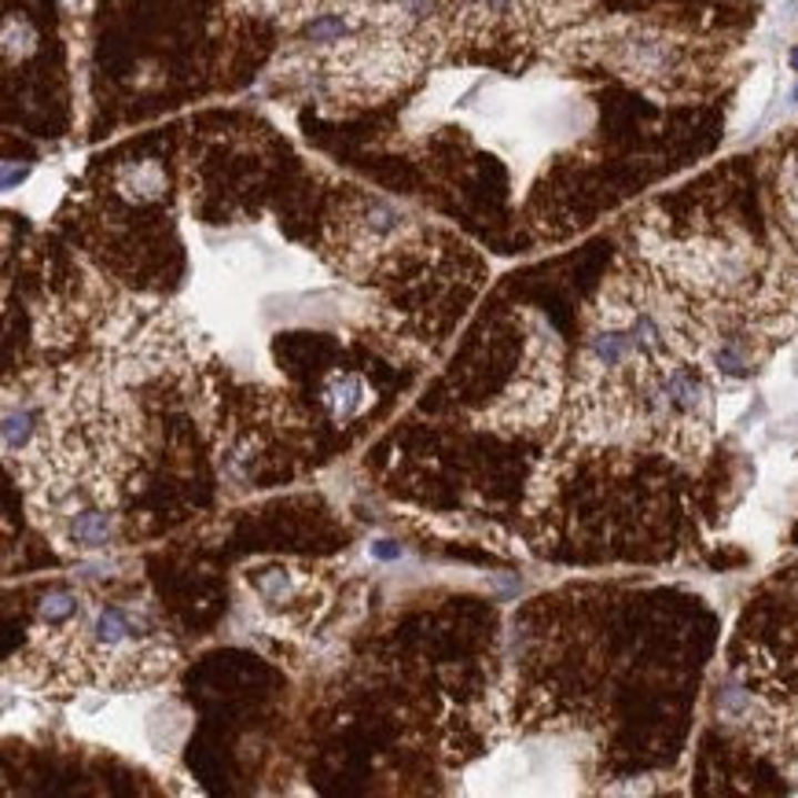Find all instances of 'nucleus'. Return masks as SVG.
<instances>
[{
	"instance_id": "obj_6",
	"label": "nucleus",
	"mask_w": 798,
	"mask_h": 798,
	"mask_svg": "<svg viewBox=\"0 0 798 798\" xmlns=\"http://www.w3.org/2000/svg\"><path fill=\"white\" fill-rule=\"evenodd\" d=\"M791 67L798 70V49H791Z\"/></svg>"
},
{
	"instance_id": "obj_4",
	"label": "nucleus",
	"mask_w": 798,
	"mask_h": 798,
	"mask_svg": "<svg viewBox=\"0 0 798 798\" xmlns=\"http://www.w3.org/2000/svg\"><path fill=\"white\" fill-rule=\"evenodd\" d=\"M122 188L129 199H155L162 192V170L159 162H137L122 178Z\"/></svg>"
},
{
	"instance_id": "obj_3",
	"label": "nucleus",
	"mask_w": 798,
	"mask_h": 798,
	"mask_svg": "<svg viewBox=\"0 0 798 798\" xmlns=\"http://www.w3.org/2000/svg\"><path fill=\"white\" fill-rule=\"evenodd\" d=\"M81 618V600L74 593H49L41 600V629H67V626H74V622Z\"/></svg>"
},
{
	"instance_id": "obj_5",
	"label": "nucleus",
	"mask_w": 798,
	"mask_h": 798,
	"mask_svg": "<svg viewBox=\"0 0 798 798\" xmlns=\"http://www.w3.org/2000/svg\"><path fill=\"white\" fill-rule=\"evenodd\" d=\"M372 556H380V559H397V556H402V548H397L394 542H375V545H372Z\"/></svg>"
},
{
	"instance_id": "obj_2",
	"label": "nucleus",
	"mask_w": 798,
	"mask_h": 798,
	"mask_svg": "<svg viewBox=\"0 0 798 798\" xmlns=\"http://www.w3.org/2000/svg\"><path fill=\"white\" fill-rule=\"evenodd\" d=\"M324 402L332 405L335 420H354L368 405V386L361 375H335L324 391Z\"/></svg>"
},
{
	"instance_id": "obj_1",
	"label": "nucleus",
	"mask_w": 798,
	"mask_h": 798,
	"mask_svg": "<svg viewBox=\"0 0 798 798\" xmlns=\"http://www.w3.org/2000/svg\"><path fill=\"white\" fill-rule=\"evenodd\" d=\"M55 534H60L70 548H78V553H103V548L114 545L119 515H114L111 501H85L55 526Z\"/></svg>"
}]
</instances>
